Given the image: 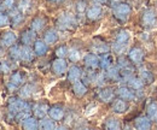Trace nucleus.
Here are the masks:
<instances>
[{"mask_svg": "<svg viewBox=\"0 0 157 130\" xmlns=\"http://www.w3.org/2000/svg\"><path fill=\"white\" fill-rule=\"evenodd\" d=\"M131 39V34L128 30H121L118 32V34L116 35V40H115V43L113 46V50L117 53V54H121L124 48L127 47L128 45V41Z\"/></svg>", "mask_w": 157, "mask_h": 130, "instance_id": "1", "label": "nucleus"}, {"mask_svg": "<svg viewBox=\"0 0 157 130\" xmlns=\"http://www.w3.org/2000/svg\"><path fill=\"white\" fill-rule=\"evenodd\" d=\"M131 11L132 9L127 2H118L113 9V13L115 18L118 19L120 22H126L131 15Z\"/></svg>", "mask_w": 157, "mask_h": 130, "instance_id": "2", "label": "nucleus"}, {"mask_svg": "<svg viewBox=\"0 0 157 130\" xmlns=\"http://www.w3.org/2000/svg\"><path fill=\"white\" fill-rule=\"evenodd\" d=\"M29 110H30L29 105L24 100H21V99H12L9 104V112L13 116L18 114L22 111H29Z\"/></svg>", "mask_w": 157, "mask_h": 130, "instance_id": "3", "label": "nucleus"}, {"mask_svg": "<svg viewBox=\"0 0 157 130\" xmlns=\"http://www.w3.org/2000/svg\"><path fill=\"white\" fill-rule=\"evenodd\" d=\"M76 24V19L70 13H64L58 19V27L62 29H71Z\"/></svg>", "mask_w": 157, "mask_h": 130, "instance_id": "4", "label": "nucleus"}, {"mask_svg": "<svg viewBox=\"0 0 157 130\" xmlns=\"http://www.w3.org/2000/svg\"><path fill=\"white\" fill-rule=\"evenodd\" d=\"M128 59H129V61L132 64H136V65L140 64L143 61V59H144V52H143V50L139 48V47L131 48L129 52H128Z\"/></svg>", "mask_w": 157, "mask_h": 130, "instance_id": "5", "label": "nucleus"}, {"mask_svg": "<svg viewBox=\"0 0 157 130\" xmlns=\"http://www.w3.org/2000/svg\"><path fill=\"white\" fill-rule=\"evenodd\" d=\"M67 69H68V65H67V61L64 60V58H57V59L53 60V63H52V71L56 75L65 74Z\"/></svg>", "mask_w": 157, "mask_h": 130, "instance_id": "6", "label": "nucleus"}, {"mask_svg": "<svg viewBox=\"0 0 157 130\" xmlns=\"http://www.w3.org/2000/svg\"><path fill=\"white\" fill-rule=\"evenodd\" d=\"M143 24L145 27H152L156 23V12L154 10H146L143 13Z\"/></svg>", "mask_w": 157, "mask_h": 130, "instance_id": "7", "label": "nucleus"}, {"mask_svg": "<svg viewBox=\"0 0 157 130\" xmlns=\"http://www.w3.org/2000/svg\"><path fill=\"white\" fill-rule=\"evenodd\" d=\"M83 61H85V65L90 69H96L99 66V57L94 53H88L86 54L83 58Z\"/></svg>", "mask_w": 157, "mask_h": 130, "instance_id": "8", "label": "nucleus"}, {"mask_svg": "<svg viewBox=\"0 0 157 130\" xmlns=\"http://www.w3.org/2000/svg\"><path fill=\"white\" fill-rule=\"evenodd\" d=\"M47 113H48L50 118H52L56 122H59V121H62L64 118V110L60 106H52V107H50Z\"/></svg>", "mask_w": 157, "mask_h": 130, "instance_id": "9", "label": "nucleus"}, {"mask_svg": "<svg viewBox=\"0 0 157 130\" xmlns=\"http://www.w3.org/2000/svg\"><path fill=\"white\" fill-rule=\"evenodd\" d=\"M36 40V32H34L33 29L30 30H27L22 34V43L25 45V46H30L35 42Z\"/></svg>", "mask_w": 157, "mask_h": 130, "instance_id": "10", "label": "nucleus"}, {"mask_svg": "<svg viewBox=\"0 0 157 130\" xmlns=\"http://www.w3.org/2000/svg\"><path fill=\"white\" fill-rule=\"evenodd\" d=\"M22 127H23V129H25V130H36L39 128V122L36 121L35 117L28 116L27 118L23 119Z\"/></svg>", "mask_w": 157, "mask_h": 130, "instance_id": "11", "label": "nucleus"}, {"mask_svg": "<svg viewBox=\"0 0 157 130\" xmlns=\"http://www.w3.org/2000/svg\"><path fill=\"white\" fill-rule=\"evenodd\" d=\"M117 95L121 99L126 100V101H131V100H133L136 98V95H134V93L132 92V89L129 87H120L117 89Z\"/></svg>", "mask_w": 157, "mask_h": 130, "instance_id": "12", "label": "nucleus"}, {"mask_svg": "<svg viewBox=\"0 0 157 130\" xmlns=\"http://www.w3.org/2000/svg\"><path fill=\"white\" fill-rule=\"evenodd\" d=\"M134 127L139 130H147L151 128V121L149 117H139L134 122Z\"/></svg>", "mask_w": 157, "mask_h": 130, "instance_id": "13", "label": "nucleus"}, {"mask_svg": "<svg viewBox=\"0 0 157 130\" xmlns=\"http://www.w3.org/2000/svg\"><path fill=\"white\" fill-rule=\"evenodd\" d=\"M34 54L33 53V50L29 47V46H21V60L23 61H32L33 58H34Z\"/></svg>", "mask_w": 157, "mask_h": 130, "instance_id": "14", "label": "nucleus"}, {"mask_svg": "<svg viewBox=\"0 0 157 130\" xmlns=\"http://www.w3.org/2000/svg\"><path fill=\"white\" fill-rule=\"evenodd\" d=\"M48 47H47V43L42 40H35L34 42V53L36 56H44L46 54Z\"/></svg>", "mask_w": 157, "mask_h": 130, "instance_id": "15", "label": "nucleus"}, {"mask_svg": "<svg viewBox=\"0 0 157 130\" xmlns=\"http://www.w3.org/2000/svg\"><path fill=\"white\" fill-rule=\"evenodd\" d=\"M86 16L87 18L91 19V20H96L101 16V7L98 5H94V6H91L90 9H87V12H86Z\"/></svg>", "mask_w": 157, "mask_h": 130, "instance_id": "16", "label": "nucleus"}, {"mask_svg": "<svg viewBox=\"0 0 157 130\" xmlns=\"http://www.w3.org/2000/svg\"><path fill=\"white\" fill-rule=\"evenodd\" d=\"M81 76H82L81 69H80L78 66H75V65L71 66V68L69 69V71H68V80H69L71 83L78 81V80L81 78Z\"/></svg>", "mask_w": 157, "mask_h": 130, "instance_id": "17", "label": "nucleus"}, {"mask_svg": "<svg viewBox=\"0 0 157 130\" xmlns=\"http://www.w3.org/2000/svg\"><path fill=\"white\" fill-rule=\"evenodd\" d=\"M98 96L103 102H109L114 98V91L111 88H103V89L99 91Z\"/></svg>", "mask_w": 157, "mask_h": 130, "instance_id": "18", "label": "nucleus"}, {"mask_svg": "<svg viewBox=\"0 0 157 130\" xmlns=\"http://www.w3.org/2000/svg\"><path fill=\"white\" fill-rule=\"evenodd\" d=\"M99 66L104 70L109 69L110 66H113V57L109 53H104L99 58Z\"/></svg>", "mask_w": 157, "mask_h": 130, "instance_id": "19", "label": "nucleus"}, {"mask_svg": "<svg viewBox=\"0 0 157 130\" xmlns=\"http://www.w3.org/2000/svg\"><path fill=\"white\" fill-rule=\"evenodd\" d=\"M127 109H128V104H127V101L126 100H123V99H117V100H115V102L113 104V110L114 112H116V113H123V112L127 111Z\"/></svg>", "mask_w": 157, "mask_h": 130, "instance_id": "20", "label": "nucleus"}, {"mask_svg": "<svg viewBox=\"0 0 157 130\" xmlns=\"http://www.w3.org/2000/svg\"><path fill=\"white\" fill-rule=\"evenodd\" d=\"M127 84H128V87H129L132 91H139V89L143 88L144 82L141 81L140 77H133V76H132L131 78L127 80Z\"/></svg>", "mask_w": 157, "mask_h": 130, "instance_id": "21", "label": "nucleus"}, {"mask_svg": "<svg viewBox=\"0 0 157 130\" xmlns=\"http://www.w3.org/2000/svg\"><path fill=\"white\" fill-rule=\"evenodd\" d=\"M16 40H17V36H16L15 33H12V32H7L6 34H4L1 42H2L4 46H6V47H11V46L15 45Z\"/></svg>", "mask_w": 157, "mask_h": 130, "instance_id": "22", "label": "nucleus"}, {"mask_svg": "<svg viewBox=\"0 0 157 130\" xmlns=\"http://www.w3.org/2000/svg\"><path fill=\"white\" fill-rule=\"evenodd\" d=\"M73 92L74 94L78 96V98H81V96H83L85 94L87 93V87L78 80L76 82H74V86H73Z\"/></svg>", "mask_w": 157, "mask_h": 130, "instance_id": "23", "label": "nucleus"}, {"mask_svg": "<svg viewBox=\"0 0 157 130\" xmlns=\"http://www.w3.org/2000/svg\"><path fill=\"white\" fill-rule=\"evenodd\" d=\"M33 112L36 118H44L46 116V113L48 112V107L46 104H36L33 107Z\"/></svg>", "mask_w": 157, "mask_h": 130, "instance_id": "24", "label": "nucleus"}, {"mask_svg": "<svg viewBox=\"0 0 157 130\" xmlns=\"http://www.w3.org/2000/svg\"><path fill=\"white\" fill-rule=\"evenodd\" d=\"M57 40H58V34H57V32L53 30V29L47 30V32L45 33V35H44V41H45L47 45H52V43H55Z\"/></svg>", "mask_w": 157, "mask_h": 130, "instance_id": "25", "label": "nucleus"}, {"mask_svg": "<svg viewBox=\"0 0 157 130\" xmlns=\"http://www.w3.org/2000/svg\"><path fill=\"white\" fill-rule=\"evenodd\" d=\"M92 48H93V52H94V53H99V54H104V53H108V52L110 51V47H109L105 42H103V41H100V42H94Z\"/></svg>", "mask_w": 157, "mask_h": 130, "instance_id": "26", "label": "nucleus"}, {"mask_svg": "<svg viewBox=\"0 0 157 130\" xmlns=\"http://www.w3.org/2000/svg\"><path fill=\"white\" fill-rule=\"evenodd\" d=\"M39 128L42 130H53L56 129V124L52 118H41L39 123Z\"/></svg>", "mask_w": 157, "mask_h": 130, "instance_id": "27", "label": "nucleus"}, {"mask_svg": "<svg viewBox=\"0 0 157 130\" xmlns=\"http://www.w3.org/2000/svg\"><path fill=\"white\" fill-rule=\"evenodd\" d=\"M105 77L109 78V80H111V81H118V80H121V75H120L118 68H113V66H110L109 69H106Z\"/></svg>", "mask_w": 157, "mask_h": 130, "instance_id": "28", "label": "nucleus"}, {"mask_svg": "<svg viewBox=\"0 0 157 130\" xmlns=\"http://www.w3.org/2000/svg\"><path fill=\"white\" fill-rule=\"evenodd\" d=\"M139 77H140L141 81H143L144 83H146V84H150L151 82H154V75H152L151 71H149V70L141 69V70L139 71Z\"/></svg>", "mask_w": 157, "mask_h": 130, "instance_id": "29", "label": "nucleus"}, {"mask_svg": "<svg viewBox=\"0 0 157 130\" xmlns=\"http://www.w3.org/2000/svg\"><path fill=\"white\" fill-rule=\"evenodd\" d=\"M22 82H23V77H22V74H21V72H15V74L11 75V78H10V84H9V87L15 89L17 86L22 84Z\"/></svg>", "mask_w": 157, "mask_h": 130, "instance_id": "30", "label": "nucleus"}, {"mask_svg": "<svg viewBox=\"0 0 157 130\" xmlns=\"http://www.w3.org/2000/svg\"><path fill=\"white\" fill-rule=\"evenodd\" d=\"M147 117L151 122H157V104L151 102L147 106Z\"/></svg>", "mask_w": 157, "mask_h": 130, "instance_id": "31", "label": "nucleus"}, {"mask_svg": "<svg viewBox=\"0 0 157 130\" xmlns=\"http://www.w3.org/2000/svg\"><path fill=\"white\" fill-rule=\"evenodd\" d=\"M44 27H45V19L41 18V17H36L35 19H33L32 23H30V29H33L34 32L42 30Z\"/></svg>", "mask_w": 157, "mask_h": 130, "instance_id": "32", "label": "nucleus"}, {"mask_svg": "<svg viewBox=\"0 0 157 130\" xmlns=\"http://www.w3.org/2000/svg\"><path fill=\"white\" fill-rule=\"evenodd\" d=\"M104 128H106V129L109 130H118L121 129V123H120V121L115 119V118H109L105 122Z\"/></svg>", "mask_w": 157, "mask_h": 130, "instance_id": "33", "label": "nucleus"}, {"mask_svg": "<svg viewBox=\"0 0 157 130\" xmlns=\"http://www.w3.org/2000/svg\"><path fill=\"white\" fill-rule=\"evenodd\" d=\"M10 17L12 19V23L13 24H20L21 22L23 20V15L18 9H11V12H10Z\"/></svg>", "mask_w": 157, "mask_h": 130, "instance_id": "34", "label": "nucleus"}, {"mask_svg": "<svg viewBox=\"0 0 157 130\" xmlns=\"http://www.w3.org/2000/svg\"><path fill=\"white\" fill-rule=\"evenodd\" d=\"M33 91H34V87L32 84H25L23 86V88L21 89V96L23 99H27V98H30L32 94H33Z\"/></svg>", "mask_w": 157, "mask_h": 130, "instance_id": "35", "label": "nucleus"}, {"mask_svg": "<svg viewBox=\"0 0 157 130\" xmlns=\"http://www.w3.org/2000/svg\"><path fill=\"white\" fill-rule=\"evenodd\" d=\"M10 56L15 60H21V46H11L10 47Z\"/></svg>", "mask_w": 157, "mask_h": 130, "instance_id": "36", "label": "nucleus"}, {"mask_svg": "<svg viewBox=\"0 0 157 130\" xmlns=\"http://www.w3.org/2000/svg\"><path fill=\"white\" fill-rule=\"evenodd\" d=\"M68 48L65 47V46H60L58 47L57 50H56V56L58 57V58H65V57L68 56Z\"/></svg>", "mask_w": 157, "mask_h": 130, "instance_id": "37", "label": "nucleus"}, {"mask_svg": "<svg viewBox=\"0 0 157 130\" xmlns=\"http://www.w3.org/2000/svg\"><path fill=\"white\" fill-rule=\"evenodd\" d=\"M86 9H87V4L85 0H78L76 2V12L78 13H83Z\"/></svg>", "mask_w": 157, "mask_h": 130, "instance_id": "38", "label": "nucleus"}, {"mask_svg": "<svg viewBox=\"0 0 157 130\" xmlns=\"http://www.w3.org/2000/svg\"><path fill=\"white\" fill-rule=\"evenodd\" d=\"M68 56H69V59L71 61H78V59H80V52H78V50H70L68 52Z\"/></svg>", "mask_w": 157, "mask_h": 130, "instance_id": "39", "label": "nucleus"}, {"mask_svg": "<svg viewBox=\"0 0 157 130\" xmlns=\"http://www.w3.org/2000/svg\"><path fill=\"white\" fill-rule=\"evenodd\" d=\"M29 7H30V1L29 0H21L20 5H18V10L21 12H25Z\"/></svg>", "mask_w": 157, "mask_h": 130, "instance_id": "40", "label": "nucleus"}, {"mask_svg": "<svg viewBox=\"0 0 157 130\" xmlns=\"http://www.w3.org/2000/svg\"><path fill=\"white\" fill-rule=\"evenodd\" d=\"M9 23H10V17L6 13L0 12V27H6Z\"/></svg>", "mask_w": 157, "mask_h": 130, "instance_id": "41", "label": "nucleus"}, {"mask_svg": "<svg viewBox=\"0 0 157 130\" xmlns=\"http://www.w3.org/2000/svg\"><path fill=\"white\" fill-rule=\"evenodd\" d=\"M13 5H15V0H4L2 1V7L4 9L11 10V9H13Z\"/></svg>", "mask_w": 157, "mask_h": 130, "instance_id": "42", "label": "nucleus"}, {"mask_svg": "<svg viewBox=\"0 0 157 130\" xmlns=\"http://www.w3.org/2000/svg\"><path fill=\"white\" fill-rule=\"evenodd\" d=\"M10 66L7 65L6 61H0V72H9Z\"/></svg>", "mask_w": 157, "mask_h": 130, "instance_id": "43", "label": "nucleus"}, {"mask_svg": "<svg viewBox=\"0 0 157 130\" xmlns=\"http://www.w3.org/2000/svg\"><path fill=\"white\" fill-rule=\"evenodd\" d=\"M50 2H52V4H62V2H64L65 0H48Z\"/></svg>", "mask_w": 157, "mask_h": 130, "instance_id": "44", "label": "nucleus"}, {"mask_svg": "<svg viewBox=\"0 0 157 130\" xmlns=\"http://www.w3.org/2000/svg\"><path fill=\"white\" fill-rule=\"evenodd\" d=\"M96 2H98V4H104V2H106V0H94Z\"/></svg>", "mask_w": 157, "mask_h": 130, "instance_id": "45", "label": "nucleus"}, {"mask_svg": "<svg viewBox=\"0 0 157 130\" xmlns=\"http://www.w3.org/2000/svg\"><path fill=\"white\" fill-rule=\"evenodd\" d=\"M1 53H2V51H1V47H0V54H1Z\"/></svg>", "mask_w": 157, "mask_h": 130, "instance_id": "46", "label": "nucleus"}]
</instances>
